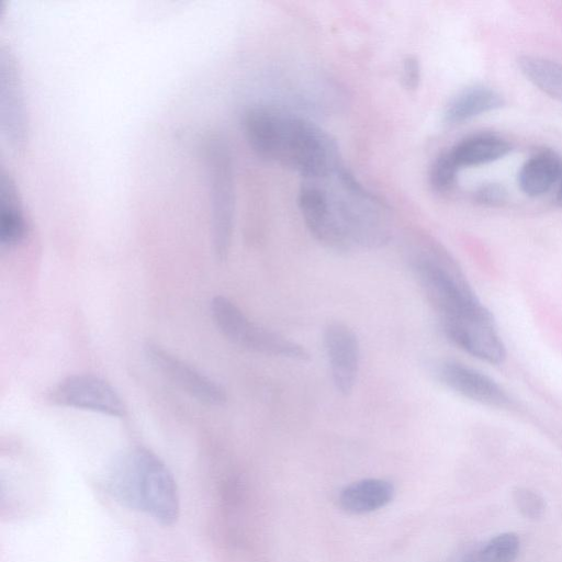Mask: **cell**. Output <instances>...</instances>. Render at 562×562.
I'll return each mask as SVG.
<instances>
[{
	"label": "cell",
	"mask_w": 562,
	"mask_h": 562,
	"mask_svg": "<svg viewBox=\"0 0 562 562\" xmlns=\"http://www.w3.org/2000/svg\"><path fill=\"white\" fill-rule=\"evenodd\" d=\"M459 171L448 151L441 153L434 160L429 171V183L434 191L438 193L450 192L457 184Z\"/></svg>",
	"instance_id": "obj_19"
},
{
	"label": "cell",
	"mask_w": 562,
	"mask_h": 562,
	"mask_svg": "<svg viewBox=\"0 0 562 562\" xmlns=\"http://www.w3.org/2000/svg\"><path fill=\"white\" fill-rule=\"evenodd\" d=\"M437 379L448 389L477 403L504 407L509 405L507 393L486 374L456 361H442L435 368Z\"/></svg>",
	"instance_id": "obj_11"
},
{
	"label": "cell",
	"mask_w": 562,
	"mask_h": 562,
	"mask_svg": "<svg viewBox=\"0 0 562 562\" xmlns=\"http://www.w3.org/2000/svg\"><path fill=\"white\" fill-rule=\"evenodd\" d=\"M406 251L414 278L441 318L481 304L457 261L434 238L417 235Z\"/></svg>",
	"instance_id": "obj_4"
},
{
	"label": "cell",
	"mask_w": 562,
	"mask_h": 562,
	"mask_svg": "<svg viewBox=\"0 0 562 562\" xmlns=\"http://www.w3.org/2000/svg\"><path fill=\"white\" fill-rule=\"evenodd\" d=\"M297 205L311 235L335 251L379 248L391 238L389 206L345 164L325 176L302 179Z\"/></svg>",
	"instance_id": "obj_1"
},
{
	"label": "cell",
	"mask_w": 562,
	"mask_h": 562,
	"mask_svg": "<svg viewBox=\"0 0 562 562\" xmlns=\"http://www.w3.org/2000/svg\"><path fill=\"white\" fill-rule=\"evenodd\" d=\"M562 175V158L553 150L542 149L530 156L521 166L518 182L529 196L547 193Z\"/></svg>",
	"instance_id": "obj_14"
},
{
	"label": "cell",
	"mask_w": 562,
	"mask_h": 562,
	"mask_svg": "<svg viewBox=\"0 0 562 562\" xmlns=\"http://www.w3.org/2000/svg\"><path fill=\"white\" fill-rule=\"evenodd\" d=\"M422 79V67L415 56H407L402 65V81L407 89H416Z\"/></svg>",
	"instance_id": "obj_22"
},
{
	"label": "cell",
	"mask_w": 562,
	"mask_h": 562,
	"mask_svg": "<svg viewBox=\"0 0 562 562\" xmlns=\"http://www.w3.org/2000/svg\"><path fill=\"white\" fill-rule=\"evenodd\" d=\"M25 235L26 222L18 203L14 186L10 178L2 175L0 245L2 248H11L22 241Z\"/></svg>",
	"instance_id": "obj_16"
},
{
	"label": "cell",
	"mask_w": 562,
	"mask_h": 562,
	"mask_svg": "<svg viewBox=\"0 0 562 562\" xmlns=\"http://www.w3.org/2000/svg\"><path fill=\"white\" fill-rule=\"evenodd\" d=\"M211 315L220 331L233 344L266 356L297 361L310 359L304 346L252 323L244 312L225 296L211 302Z\"/></svg>",
	"instance_id": "obj_5"
},
{
	"label": "cell",
	"mask_w": 562,
	"mask_h": 562,
	"mask_svg": "<svg viewBox=\"0 0 562 562\" xmlns=\"http://www.w3.org/2000/svg\"><path fill=\"white\" fill-rule=\"evenodd\" d=\"M510 150L512 145L504 137L494 133H477L464 137L447 151L461 170L495 161Z\"/></svg>",
	"instance_id": "obj_12"
},
{
	"label": "cell",
	"mask_w": 562,
	"mask_h": 562,
	"mask_svg": "<svg viewBox=\"0 0 562 562\" xmlns=\"http://www.w3.org/2000/svg\"><path fill=\"white\" fill-rule=\"evenodd\" d=\"M145 353L157 370L196 400L209 405L226 402V392L216 381L159 345L148 342Z\"/></svg>",
	"instance_id": "obj_10"
},
{
	"label": "cell",
	"mask_w": 562,
	"mask_h": 562,
	"mask_svg": "<svg viewBox=\"0 0 562 562\" xmlns=\"http://www.w3.org/2000/svg\"><path fill=\"white\" fill-rule=\"evenodd\" d=\"M521 72L548 95L562 101V64L532 55L518 58Z\"/></svg>",
	"instance_id": "obj_17"
},
{
	"label": "cell",
	"mask_w": 562,
	"mask_h": 562,
	"mask_svg": "<svg viewBox=\"0 0 562 562\" xmlns=\"http://www.w3.org/2000/svg\"><path fill=\"white\" fill-rule=\"evenodd\" d=\"M324 349L333 384L337 392L349 395L357 382L360 344L356 333L342 322H330L323 334Z\"/></svg>",
	"instance_id": "obj_9"
},
{
	"label": "cell",
	"mask_w": 562,
	"mask_h": 562,
	"mask_svg": "<svg viewBox=\"0 0 562 562\" xmlns=\"http://www.w3.org/2000/svg\"><path fill=\"white\" fill-rule=\"evenodd\" d=\"M108 488L122 506L145 513L164 526L179 517L180 498L167 465L147 448L124 451L113 462Z\"/></svg>",
	"instance_id": "obj_3"
},
{
	"label": "cell",
	"mask_w": 562,
	"mask_h": 562,
	"mask_svg": "<svg viewBox=\"0 0 562 562\" xmlns=\"http://www.w3.org/2000/svg\"><path fill=\"white\" fill-rule=\"evenodd\" d=\"M243 128L257 156L302 179L325 176L344 164L336 139L300 114L257 105L245 112Z\"/></svg>",
	"instance_id": "obj_2"
},
{
	"label": "cell",
	"mask_w": 562,
	"mask_h": 562,
	"mask_svg": "<svg viewBox=\"0 0 562 562\" xmlns=\"http://www.w3.org/2000/svg\"><path fill=\"white\" fill-rule=\"evenodd\" d=\"M447 337L471 356L490 363L505 358V347L490 311L482 304L461 314L441 318Z\"/></svg>",
	"instance_id": "obj_7"
},
{
	"label": "cell",
	"mask_w": 562,
	"mask_h": 562,
	"mask_svg": "<svg viewBox=\"0 0 562 562\" xmlns=\"http://www.w3.org/2000/svg\"><path fill=\"white\" fill-rule=\"evenodd\" d=\"M394 495L393 485L381 479H366L346 486L339 495L340 506L351 514H366L389 504Z\"/></svg>",
	"instance_id": "obj_15"
},
{
	"label": "cell",
	"mask_w": 562,
	"mask_h": 562,
	"mask_svg": "<svg viewBox=\"0 0 562 562\" xmlns=\"http://www.w3.org/2000/svg\"><path fill=\"white\" fill-rule=\"evenodd\" d=\"M555 201H557L558 205L562 206V175L558 181Z\"/></svg>",
	"instance_id": "obj_23"
},
{
	"label": "cell",
	"mask_w": 562,
	"mask_h": 562,
	"mask_svg": "<svg viewBox=\"0 0 562 562\" xmlns=\"http://www.w3.org/2000/svg\"><path fill=\"white\" fill-rule=\"evenodd\" d=\"M519 547V538L515 533H501L461 553L454 562H514Z\"/></svg>",
	"instance_id": "obj_18"
},
{
	"label": "cell",
	"mask_w": 562,
	"mask_h": 562,
	"mask_svg": "<svg viewBox=\"0 0 562 562\" xmlns=\"http://www.w3.org/2000/svg\"><path fill=\"white\" fill-rule=\"evenodd\" d=\"M507 199L506 189L499 183H484L474 192V200L482 205L498 206Z\"/></svg>",
	"instance_id": "obj_21"
},
{
	"label": "cell",
	"mask_w": 562,
	"mask_h": 562,
	"mask_svg": "<svg viewBox=\"0 0 562 562\" xmlns=\"http://www.w3.org/2000/svg\"><path fill=\"white\" fill-rule=\"evenodd\" d=\"M505 99L495 89L474 85L456 94L447 104L443 119L448 124H461L481 114L497 110Z\"/></svg>",
	"instance_id": "obj_13"
},
{
	"label": "cell",
	"mask_w": 562,
	"mask_h": 562,
	"mask_svg": "<svg viewBox=\"0 0 562 562\" xmlns=\"http://www.w3.org/2000/svg\"><path fill=\"white\" fill-rule=\"evenodd\" d=\"M49 400L60 406L113 417L126 415V407L115 389L93 374H75L64 379L52 390Z\"/></svg>",
	"instance_id": "obj_8"
},
{
	"label": "cell",
	"mask_w": 562,
	"mask_h": 562,
	"mask_svg": "<svg viewBox=\"0 0 562 562\" xmlns=\"http://www.w3.org/2000/svg\"><path fill=\"white\" fill-rule=\"evenodd\" d=\"M204 153L212 209L213 248L218 259H225L234 224L233 162L226 143L216 136L205 143Z\"/></svg>",
	"instance_id": "obj_6"
},
{
	"label": "cell",
	"mask_w": 562,
	"mask_h": 562,
	"mask_svg": "<svg viewBox=\"0 0 562 562\" xmlns=\"http://www.w3.org/2000/svg\"><path fill=\"white\" fill-rule=\"evenodd\" d=\"M514 501L519 512L527 518H539L544 512L543 499L535 492L519 487L514 492Z\"/></svg>",
	"instance_id": "obj_20"
}]
</instances>
